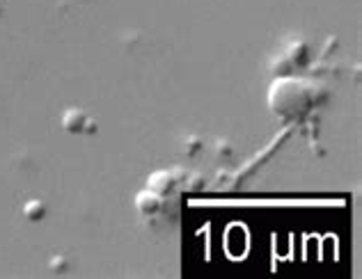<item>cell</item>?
I'll return each mask as SVG.
<instances>
[{
	"instance_id": "cell-1",
	"label": "cell",
	"mask_w": 362,
	"mask_h": 279,
	"mask_svg": "<svg viewBox=\"0 0 362 279\" xmlns=\"http://www.w3.org/2000/svg\"><path fill=\"white\" fill-rule=\"evenodd\" d=\"M317 85L303 78L278 76L269 87V110L282 119H300L314 108Z\"/></svg>"
},
{
	"instance_id": "cell-2",
	"label": "cell",
	"mask_w": 362,
	"mask_h": 279,
	"mask_svg": "<svg viewBox=\"0 0 362 279\" xmlns=\"http://www.w3.org/2000/svg\"><path fill=\"white\" fill-rule=\"evenodd\" d=\"M133 204H135V208H138V213L140 215H156L159 210L163 208V197L161 195H156L154 190H140L138 195L133 197Z\"/></svg>"
},
{
	"instance_id": "cell-3",
	"label": "cell",
	"mask_w": 362,
	"mask_h": 279,
	"mask_svg": "<svg viewBox=\"0 0 362 279\" xmlns=\"http://www.w3.org/2000/svg\"><path fill=\"white\" fill-rule=\"evenodd\" d=\"M174 186H177V179L172 172H168V169H156V172L147 176V188L154 190V193L161 197L172 193Z\"/></svg>"
},
{
	"instance_id": "cell-4",
	"label": "cell",
	"mask_w": 362,
	"mask_h": 279,
	"mask_svg": "<svg viewBox=\"0 0 362 279\" xmlns=\"http://www.w3.org/2000/svg\"><path fill=\"white\" fill-rule=\"evenodd\" d=\"M85 121H87V114L83 110H78V108H69V110H65L63 114V128L71 135L83 133Z\"/></svg>"
},
{
	"instance_id": "cell-5",
	"label": "cell",
	"mask_w": 362,
	"mask_h": 279,
	"mask_svg": "<svg viewBox=\"0 0 362 279\" xmlns=\"http://www.w3.org/2000/svg\"><path fill=\"white\" fill-rule=\"evenodd\" d=\"M23 217L30 222H39L46 217V204L42 199H30L23 204Z\"/></svg>"
},
{
	"instance_id": "cell-6",
	"label": "cell",
	"mask_w": 362,
	"mask_h": 279,
	"mask_svg": "<svg viewBox=\"0 0 362 279\" xmlns=\"http://www.w3.org/2000/svg\"><path fill=\"white\" fill-rule=\"evenodd\" d=\"M286 60H289V66H305L307 64V46H305V42H293L289 53H286Z\"/></svg>"
},
{
	"instance_id": "cell-7",
	"label": "cell",
	"mask_w": 362,
	"mask_h": 279,
	"mask_svg": "<svg viewBox=\"0 0 362 279\" xmlns=\"http://www.w3.org/2000/svg\"><path fill=\"white\" fill-rule=\"evenodd\" d=\"M183 147H186V154H188V156H197V151L202 149V140L197 138V135H190Z\"/></svg>"
},
{
	"instance_id": "cell-8",
	"label": "cell",
	"mask_w": 362,
	"mask_h": 279,
	"mask_svg": "<svg viewBox=\"0 0 362 279\" xmlns=\"http://www.w3.org/2000/svg\"><path fill=\"white\" fill-rule=\"evenodd\" d=\"M202 183H204V181L200 179V176H195V179H193V181H190V190H197V188H200V186H202Z\"/></svg>"
}]
</instances>
